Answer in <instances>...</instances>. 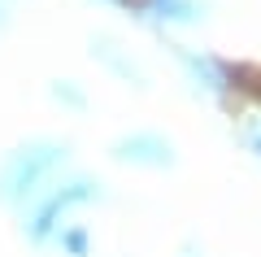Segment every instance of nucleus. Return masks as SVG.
<instances>
[{
    "instance_id": "3",
    "label": "nucleus",
    "mask_w": 261,
    "mask_h": 257,
    "mask_svg": "<svg viewBox=\"0 0 261 257\" xmlns=\"http://www.w3.org/2000/svg\"><path fill=\"white\" fill-rule=\"evenodd\" d=\"M105 201H109V183H105L100 175H92V170H83V166H74V170H65L57 183H48L27 209L13 214V222H18V236L27 240V248L48 253V240H53L65 222L83 218L87 209H100Z\"/></svg>"
},
{
    "instance_id": "1",
    "label": "nucleus",
    "mask_w": 261,
    "mask_h": 257,
    "mask_svg": "<svg viewBox=\"0 0 261 257\" xmlns=\"http://www.w3.org/2000/svg\"><path fill=\"white\" fill-rule=\"evenodd\" d=\"M174 74L183 83V92L200 105H214L222 113H240L261 105V65L244 61V57H226L218 48H200L187 39H166Z\"/></svg>"
},
{
    "instance_id": "10",
    "label": "nucleus",
    "mask_w": 261,
    "mask_h": 257,
    "mask_svg": "<svg viewBox=\"0 0 261 257\" xmlns=\"http://www.w3.org/2000/svg\"><path fill=\"white\" fill-rule=\"evenodd\" d=\"M178 257H209V253H205V248H200V244H196V240H187V244L178 248Z\"/></svg>"
},
{
    "instance_id": "6",
    "label": "nucleus",
    "mask_w": 261,
    "mask_h": 257,
    "mask_svg": "<svg viewBox=\"0 0 261 257\" xmlns=\"http://www.w3.org/2000/svg\"><path fill=\"white\" fill-rule=\"evenodd\" d=\"M87 57H92V65L105 79L122 83V87H135V92H148L152 87V70L130 48V39H122L118 31H92L87 35Z\"/></svg>"
},
{
    "instance_id": "9",
    "label": "nucleus",
    "mask_w": 261,
    "mask_h": 257,
    "mask_svg": "<svg viewBox=\"0 0 261 257\" xmlns=\"http://www.w3.org/2000/svg\"><path fill=\"white\" fill-rule=\"evenodd\" d=\"M13 27V0H0V35H9Z\"/></svg>"
},
{
    "instance_id": "5",
    "label": "nucleus",
    "mask_w": 261,
    "mask_h": 257,
    "mask_svg": "<svg viewBox=\"0 0 261 257\" xmlns=\"http://www.w3.org/2000/svg\"><path fill=\"white\" fill-rule=\"evenodd\" d=\"M130 22H140L157 39H183L214 22V0H135Z\"/></svg>"
},
{
    "instance_id": "8",
    "label": "nucleus",
    "mask_w": 261,
    "mask_h": 257,
    "mask_svg": "<svg viewBox=\"0 0 261 257\" xmlns=\"http://www.w3.org/2000/svg\"><path fill=\"white\" fill-rule=\"evenodd\" d=\"M48 253H53V257H96V231H92V222H83V218L65 222V227L48 240Z\"/></svg>"
},
{
    "instance_id": "2",
    "label": "nucleus",
    "mask_w": 261,
    "mask_h": 257,
    "mask_svg": "<svg viewBox=\"0 0 261 257\" xmlns=\"http://www.w3.org/2000/svg\"><path fill=\"white\" fill-rule=\"evenodd\" d=\"M65 170H74V144L65 135H53V131L22 135L18 144L0 153V209L5 214L27 209Z\"/></svg>"
},
{
    "instance_id": "4",
    "label": "nucleus",
    "mask_w": 261,
    "mask_h": 257,
    "mask_svg": "<svg viewBox=\"0 0 261 257\" xmlns=\"http://www.w3.org/2000/svg\"><path fill=\"white\" fill-rule=\"evenodd\" d=\"M109 161L135 175H170L178 166V139L161 127H126L109 139Z\"/></svg>"
},
{
    "instance_id": "7",
    "label": "nucleus",
    "mask_w": 261,
    "mask_h": 257,
    "mask_svg": "<svg viewBox=\"0 0 261 257\" xmlns=\"http://www.w3.org/2000/svg\"><path fill=\"white\" fill-rule=\"evenodd\" d=\"M48 105L61 113H70V118H83L87 109H92V87H87L83 79H70V74H57V79H48L44 87Z\"/></svg>"
}]
</instances>
